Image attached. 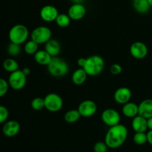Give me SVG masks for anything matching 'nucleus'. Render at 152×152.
Wrapping results in <instances>:
<instances>
[{
  "instance_id": "1",
  "label": "nucleus",
  "mask_w": 152,
  "mask_h": 152,
  "mask_svg": "<svg viewBox=\"0 0 152 152\" xmlns=\"http://www.w3.org/2000/svg\"><path fill=\"white\" fill-rule=\"evenodd\" d=\"M128 129L122 124L116 125L109 128L105 136V142L108 148L115 149L125 143L128 137Z\"/></svg>"
},
{
  "instance_id": "2",
  "label": "nucleus",
  "mask_w": 152,
  "mask_h": 152,
  "mask_svg": "<svg viewBox=\"0 0 152 152\" xmlns=\"http://www.w3.org/2000/svg\"><path fill=\"white\" fill-rule=\"evenodd\" d=\"M89 77H96L100 74L105 68V60L99 55H92L86 58L84 67Z\"/></svg>"
},
{
  "instance_id": "3",
  "label": "nucleus",
  "mask_w": 152,
  "mask_h": 152,
  "mask_svg": "<svg viewBox=\"0 0 152 152\" xmlns=\"http://www.w3.org/2000/svg\"><path fill=\"white\" fill-rule=\"evenodd\" d=\"M48 71L53 77L59 78L66 76L69 72V65L64 59L55 56L47 66Z\"/></svg>"
},
{
  "instance_id": "4",
  "label": "nucleus",
  "mask_w": 152,
  "mask_h": 152,
  "mask_svg": "<svg viewBox=\"0 0 152 152\" xmlns=\"http://www.w3.org/2000/svg\"><path fill=\"white\" fill-rule=\"evenodd\" d=\"M30 36L28 28L22 24H17L12 27L8 33V37L10 42L22 45L28 40Z\"/></svg>"
},
{
  "instance_id": "5",
  "label": "nucleus",
  "mask_w": 152,
  "mask_h": 152,
  "mask_svg": "<svg viewBox=\"0 0 152 152\" xmlns=\"http://www.w3.org/2000/svg\"><path fill=\"white\" fill-rule=\"evenodd\" d=\"M30 36L31 39L34 40L37 44L42 45L52 39V31L48 27L42 25L34 28Z\"/></svg>"
},
{
  "instance_id": "6",
  "label": "nucleus",
  "mask_w": 152,
  "mask_h": 152,
  "mask_svg": "<svg viewBox=\"0 0 152 152\" xmlns=\"http://www.w3.org/2000/svg\"><path fill=\"white\" fill-rule=\"evenodd\" d=\"M45 99V108L52 113L60 111L63 106V99L56 93H50L46 95Z\"/></svg>"
},
{
  "instance_id": "7",
  "label": "nucleus",
  "mask_w": 152,
  "mask_h": 152,
  "mask_svg": "<svg viewBox=\"0 0 152 152\" xmlns=\"http://www.w3.org/2000/svg\"><path fill=\"white\" fill-rule=\"evenodd\" d=\"M27 83V76L22 70H17L10 73L8 78V83L12 89L16 91L22 90L24 88Z\"/></svg>"
},
{
  "instance_id": "8",
  "label": "nucleus",
  "mask_w": 152,
  "mask_h": 152,
  "mask_svg": "<svg viewBox=\"0 0 152 152\" xmlns=\"http://www.w3.org/2000/svg\"><path fill=\"white\" fill-rule=\"evenodd\" d=\"M101 119L104 124L111 127L120 124L121 117L120 113L117 110L114 108H107L102 111L101 114Z\"/></svg>"
},
{
  "instance_id": "9",
  "label": "nucleus",
  "mask_w": 152,
  "mask_h": 152,
  "mask_svg": "<svg viewBox=\"0 0 152 152\" xmlns=\"http://www.w3.org/2000/svg\"><path fill=\"white\" fill-rule=\"evenodd\" d=\"M148 49L146 45L142 42H134L130 46V53L136 59H143L146 57Z\"/></svg>"
},
{
  "instance_id": "10",
  "label": "nucleus",
  "mask_w": 152,
  "mask_h": 152,
  "mask_svg": "<svg viewBox=\"0 0 152 152\" xmlns=\"http://www.w3.org/2000/svg\"><path fill=\"white\" fill-rule=\"evenodd\" d=\"M78 111L83 117H91L94 115L97 111V105L96 102L91 99L83 101L78 106Z\"/></svg>"
},
{
  "instance_id": "11",
  "label": "nucleus",
  "mask_w": 152,
  "mask_h": 152,
  "mask_svg": "<svg viewBox=\"0 0 152 152\" xmlns=\"http://www.w3.org/2000/svg\"><path fill=\"white\" fill-rule=\"evenodd\" d=\"M40 17L43 21L47 22H51L56 20L59 15V11L55 6L47 4L43 6L40 10Z\"/></svg>"
},
{
  "instance_id": "12",
  "label": "nucleus",
  "mask_w": 152,
  "mask_h": 152,
  "mask_svg": "<svg viewBox=\"0 0 152 152\" xmlns=\"http://www.w3.org/2000/svg\"><path fill=\"white\" fill-rule=\"evenodd\" d=\"M68 14L71 20H81L86 16V8L83 4H72L68 8Z\"/></svg>"
},
{
  "instance_id": "13",
  "label": "nucleus",
  "mask_w": 152,
  "mask_h": 152,
  "mask_svg": "<svg viewBox=\"0 0 152 152\" xmlns=\"http://www.w3.org/2000/svg\"><path fill=\"white\" fill-rule=\"evenodd\" d=\"M132 95V91L129 88L121 87L115 91L114 94V99L117 103L124 105L130 101Z\"/></svg>"
},
{
  "instance_id": "14",
  "label": "nucleus",
  "mask_w": 152,
  "mask_h": 152,
  "mask_svg": "<svg viewBox=\"0 0 152 152\" xmlns=\"http://www.w3.org/2000/svg\"><path fill=\"white\" fill-rule=\"evenodd\" d=\"M20 131V124L16 120H9L4 123L2 127V132L7 137L16 136Z\"/></svg>"
},
{
  "instance_id": "15",
  "label": "nucleus",
  "mask_w": 152,
  "mask_h": 152,
  "mask_svg": "<svg viewBox=\"0 0 152 152\" xmlns=\"http://www.w3.org/2000/svg\"><path fill=\"white\" fill-rule=\"evenodd\" d=\"M132 127L135 132H145L148 129L147 119L138 114L132 118Z\"/></svg>"
},
{
  "instance_id": "16",
  "label": "nucleus",
  "mask_w": 152,
  "mask_h": 152,
  "mask_svg": "<svg viewBox=\"0 0 152 152\" xmlns=\"http://www.w3.org/2000/svg\"><path fill=\"white\" fill-rule=\"evenodd\" d=\"M122 112L128 118H134L139 114V106L133 102H128L122 108Z\"/></svg>"
},
{
  "instance_id": "17",
  "label": "nucleus",
  "mask_w": 152,
  "mask_h": 152,
  "mask_svg": "<svg viewBox=\"0 0 152 152\" xmlns=\"http://www.w3.org/2000/svg\"><path fill=\"white\" fill-rule=\"evenodd\" d=\"M45 50L52 56H58L61 51V45L59 41L54 39H50L48 42L45 44Z\"/></svg>"
},
{
  "instance_id": "18",
  "label": "nucleus",
  "mask_w": 152,
  "mask_h": 152,
  "mask_svg": "<svg viewBox=\"0 0 152 152\" xmlns=\"http://www.w3.org/2000/svg\"><path fill=\"white\" fill-rule=\"evenodd\" d=\"M138 106L140 115L146 119L152 117V99H144Z\"/></svg>"
},
{
  "instance_id": "19",
  "label": "nucleus",
  "mask_w": 152,
  "mask_h": 152,
  "mask_svg": "<svg viewBox=\"0 0 152 152\" xmlns=\"http://www.w3.org/2000/svg\"><path fill=\"white\" fill-rule=\"evenodd\" d=\"M34 56L36 62L42 66H48L53 58L45 49L39 50Z\"/></svg>"
},
{
  "instance_id": "20",
  "label": "nucleus",
  "mask_w": 152,
  "mask_h": 152,
  "mask_svg": "<svg viewBox=\"0 0 152 152\" xmlns=\"http://www.w3.org/2000/svg\"><path fill=\"white\" fill-rule=\"evenodd\" d=\"M88 76V75L84 70V68H80L73 72L72 76H71V80H72L73 83L74 85L81 86L86 83Z\"/></svg>"
},
{
  "instance_id": "21",
  "label": "nucleus",
  "mask_w": 152,
  "mask_h": 152,
  "mask_svg": "<svg viewBox=\"0 0 152 152\" xmlns=\"http://www.w3.org/2000/svg\"><path fill=\"white\" fill-rule=\"evenodd\" d=\"M133 7L137 13L141 14L147 13L150 10L151 6L148 0H133Z\"/></svg>"
},
{
  "instance_id": "22",
  "label": "nucleus",
  "mask_w": 152,
  "mask_h": 152,
  "mask_svg": "<svg viewBox=\"0 0 152 152\" xmlns=\"http://www.w3.org/2000/svg\"><path fill=\"white\" fill-rule=\"evenodd\" d=\"M81 117L82 116L78 109H71L65 114L64 120L68 123H77Z\"/></svg>"
},
{
  "instance_id": "23",
  "label": "nucleus",
  "mask_w": 152,
  "mask_h": 152,
  "mask_svg": "<svg viewBox=\"0 0 152 152\" xmlns=\"http://www.w3.org/2000/svg\"><path fill=\"white\" fill-rule=\"evenodd\" d=\"M3 68L6 71L9 73H13L19 70V65L17 61L13 58H7L3 62Z\"/></svg>"
},
{
  "instance_id": "24",
  "label": "nucleus",
  "mask_w": 152,
  "mask_h": 152,
  "mask_svg": "<svg viewBox=\"0 0 152 152\" xmlns=\"http://www.w3.org/2000/svg\"><path fill=\"white\" fill-rule=\"evenodd\" d=\"M71 22V19L68 16V13L67 14H65V13H59L56 20H55V22L57 25V26L62 28H65L69 26Z\"/></svg>"
},
{
  "instance_id": "25",
  "label": "nucleus",
  "mask_w": 152,
  "mask_h": 152,
  "mask_svg": "<svg viewBox=\"0 0 152 152\" xmlns=\"http://www.w3.org/2000/svg\"><path fill=\"white\" fill-rule=\"evenodd\" d=\"M39 50V44L34 40H28L24 45V51L28 55H34Z\"/></svg>"
},
{
  "instance_id": "26",
  "label": "nucleus",
  "mask_w": 152,
  "mask_h": 152,
  "mask_svg": "<svg viewBox=\"0 0 152 152\" xmlns=\"http://www.w3.org/2000/svg\"><path fill=\"white\" fill-rule=\"evenodd\" d=\"M7 53H8L10 56L15 57V56H19V55L21 53V52H22L21 45H18V44H16V43L10 42V44H9V45L7 46Z\"/></svg>"
},
{
  "instance_id": "27",
  "label": "nucleus",
  "mask_w": 152,
  "mask_h": 152,
  "mask_svg": "<svg viewBox=\"0 0 152 152\" xmlns=\"http://www.w3.org/2000/svg\"><path fill=\"white\" fill-rule=\"evenodd\" d=\"M133 140L137 145H144L147 142V134L145 132H135L133 137Z\"/></svg>"
},
{
  "instance_id": "28",
  "label": "nucleus",
  "mask_w": 152,
  "mask_h": 152,
  "mask_svg": "<svg viewBox=\"0 0 152 152\" xmlns=\"http://www.w3.org/2000/svg\"><path fill=\"white\" fill-rule=\"evenodd\" d=\"M31 108L34 111H41L45 108V99L42 97H35L31 101Z\"/></svg>"
},
{
  "instance_id": "29",
  "label": "nucleus",
  "mask_w": 152,
  "mask_h": 152,
  "mask_svg": "<svg viewBox=\"0 0 152 152\" xmlns=\"http://www.w3.org/2000/svg\"><path fill=\"white\" fill-rule=\"evenodd\" d=\"M9 87L10 86H9L8 81L4 79L0 78V97H2L7 93Z\"/></svg>"
},
{
  "instance_id": "30",
  "label": "nucleus",
  "mask_w": 152,
  "mask_h": 152,
  "mask_svg": "<svg viewBox=\"0 0 152 152\" xmlns=\"http://www.w3.org/2000/svg\"><path fill=\"white\" fill-rule=\"evenodd\" d=\"M108 145L106 143L102 141L96 142L94 145V152H106L108 151Z\"/></svg>"
},
{
  "instance_id": "31",
  "label": "nucleus",
  "mask_w": 152,
  "mask_h": 152,
  "mask_svg": "<svg viewBox=\"0 0 152 152\" xmlns=\"http://www.w3.org/2000/svg\"><path fill=\"white\" fill-rule=\"evenodd\" d=\"M9 117V111L5 106L0 105V124L5 123Z\"/></svg>"
},
{
  "instance_id": "32",
  "label": "nucleus",
  "mask_w": 152,
  "mask_h": 152,
  "mask_svg": "<svg viewBox=\"0 0 152 152\" xmlns=\"http://www.w3.org/2000/svg\"><path fill=\"white\" fill-rule=\"evenodd\" d=\"M123 71V68L121 65L118 63H114L110 67V72L111 74L114 76H117L120 74Z\"/></svg>"
},
{
  "instance_id": "33",
  "label": "nucleus",
  "mask_w": 152,
  "mask_h": 152,
  "mask_svg": "<svg viewBox=\"0 0 152 152\" xmlns=\"http://www.w3.org/2000/svg\"><path fill=\"white\" fill-rule=\"evenodd\" d=\"M86 58H80V59H78V60H77V64H78V65L80 66V68H83L85 64H86Z\"/></svg>"
},
{
  "instance_id": "34",
  "label": "nucleus",
  "mask_w": 152,
  "mask_h": 152,
  "mask_svg": "<svg viewBox=\"0 0 152 152\" xmlns=\"http://www.w3.org/2000/svg\"><path fill=\"white\" fill-rule=\"evenodd\" d=\"M147 134V142L152 145V130H149Z\"/></svg>"
},
{
  "instance_id": "35",
  "label": "nucleus",
  "mask_w": 152,
  "mask_h": 152,
  "mask_svg": "<svg viewBox=\"0 0 152 152\" xmlns=\"http://www.w3.org/2000/svg\"><path fill=\"white\" fill-rule=\"evenodd\" d=\"M22 71H23V73L27 76V77H28V76L31 74V69H30L28 67H25V68H24Z\"/></svg>"
},
{
  "instance_id": "36",
  "label": "nucleus",
  "mask_w": 152,
  "mask_h": 152,
  "mask_svg": "<svg viewBox=\"0 0 152 152\" xmlns=\"http://www.w3.org/2000/svg\"><path fill=\"white\" fill-rule=\"evenodd\" d=\"M147 122H148V129L149 130H152V117L147 119Z\"/></svg>"
},
{
  "instance_id": "37",
  "label": "nucleus",
  "mask_w": 152,
  "mask_h": 152,
  "mask_svg": "<svg viewBox=\"0 0 152 152\" xmlns=\"http://www.w3.org/2000/svg\"><path fill=\"white\" fill-rule=\"evenodd\" d=\"M73 4H83L85 0H71Z\"/></svg>"
},
{
  "instance_id": "38",
  "label": "nucleus",
  "mask_w": 152,
  "mask_h": 152,
  "mask_svg": "<svg viewBox=\"0 0 152 152\" xmlns=\"http://www.w3.org/2000/svg\"><path fill=\"white\" fill-rule=\"evenodd\" d=\"M148 3H149L151 7H152V0H148Z\"/></svg>"
},
{
  "instance_id": "39",
  "label": "nucleus",
  "mask_w": 152,
  "mask_h": 152,
  "mask_svg": "<svg viewBox=\"0 0 152 152\" xmlns=\"http://www.w3.org/2000/svg\"><path fill=\"white\" fill-rule=\"evenodd\" d=\"M106 152H111V151H106Z\"/></svg>"
},
{
  "instance_id": "40",
  "label": "nucleus",
  "mask_w": 152,
  "mask_h": 152,
  "mask_svg": "<svg viewBox=\"0 0 152 152\" xmlns=\"http://www.w3.org/2000/svg\"><path fill=\"white\" fill-rule=\"evenodd\" d=\"M132 1H133V0H132Z\"/></svg>"
}]
</instances>
